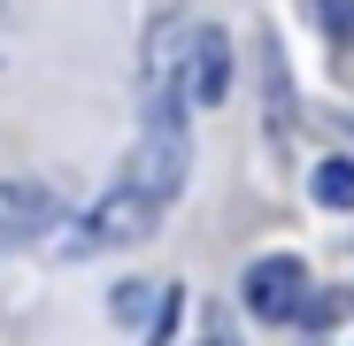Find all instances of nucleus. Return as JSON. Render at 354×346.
Segmentation results:
<instances>
[{"mask_svg": "<svg viewBox=\"0 0 354 346\" xmlns=\"http://www.w3.org/2000/svg\"><path fill=\"white\" fill-rule=\"evenodd\" d=\"M62 223V193L54 185H31V177H8L0 185V247H31Z\"/></svg>", "mask_w": 354, "mask_h": 346, "instance_id": "obj_3", "label": "nucleus"}, {"mask_svg": "<svg viewBox=\"0 0 354 346\" xmlns=\"http://www.w3.org/2000/svg\"><path fill=\"white\" fill-rule=\"evenodd\" d=\"M185 100H201V108H223V100H231V31H216V23H201V31H193Z\"/></svg>", "mask_w": 354, "mask_h": 346, "instance_id": "obj_5", "label": "nucleus"}, {"mask_svg": "<svg viewBox=\"0 0 354 346\" xmlns=\"http://www.w3.org/2000/svg\"><path fill=\"white\" fill-rule=\"evenodd\" d=\"M193 177V131H185V85H147V131H139V162L131 185L147 200H177Z\"/></svg>", "mask_w": 354, "mask_h": 346, "instance_id": "obj_1", "label": "nucleus"}, {"mask_svg": "<svg viewBox=\"0 0 354 346\" xmlns=\"http://www.w3.org/2000/svg\"><path fill=\"white\" fill-rule=\"evenodd\" d=\"M262 77H270V139L285 146V54H277V39H262Z\"/></svg>", "mask_w": 354, "mask_h": 346, "instance_id": "obj_6", "label": "nucleus"}, {"mask_svg": "<svg viewBox=\"0 0 354 346\" xmlns=\"http://www.w3.org/2000/svg\"><path fill=\"white\" fill-rule=\"evenodd\" d=\"M154 231H162V200H147V193L124 177V185H108V193L85 208L77 247H147Z\"/></svg>", "mask_w": 354, "mask_h": 346, "instance_id": "obj_2", "label": "nucleus"}, {"mask_svg": "<svg viewBox=\"0 0 354 346\" xmlns=\"http://www.w3.org/2000/svg\"><path fill=\"white\" fill-rule=\"evenodd\" d=\"M316 8H324V23H331V39L346 46V39H354V0H316Z\"/></svg>", "mask_w": 354, "mask_h": 346, "instance_id": "obj_9", "label": "nucleus"}, {"mask_svg": "<svg viewBox=\"0 0 354 346\" xmlns=\"http://www.w3.org/2000/svg\"><path fill=\"white\" fill-rule=\"evenodd\" d=\"M301 300H308V269L292 262V254H262V262L247 269V308H254L262 323H285Z\"/></svg>", "mask_w": 354, "mask_h": 346, "instance_id": "obj_4", "label": "nucleus"}, {"mask_svg": "<svg viewBox=\"0 0 354 346\" xmlns=\"http://www.w3.org/2000/svg\"><path fill=\"white\" fill-rule=\"evenodd\" d=\"M316 200L324 208H354V162H316Z\"/></svg>", "mask_w": 354, "mask_h": 346, "instance_id": "obj_7", "label": "nucleus"}, {"mask_svg": "<svg viewBox=\"0 0 354 346\" xmlns=\"http://www.w3.org/2000/svg\"><path fill=\"white\" fill-rule=\"evenodd\" d=\"M147 308H162V293H154V285H124V293H115V316H124V323H139Z\"/></svg>", "mask_w": 354, "mask_h": 346, "instance_id": "obj_8", "label": "nucleus"}]
</instances>
